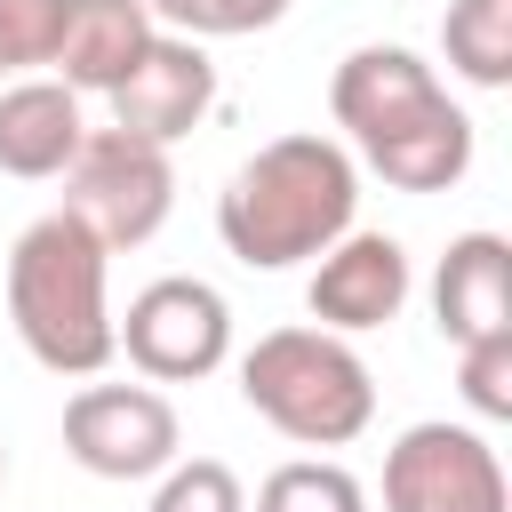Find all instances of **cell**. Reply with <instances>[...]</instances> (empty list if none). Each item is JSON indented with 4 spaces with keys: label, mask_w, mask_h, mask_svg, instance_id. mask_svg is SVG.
Listing matches in <instances>:
<instances>
[{
    "label": "cell",
    "mask_w": 512,
    "mask_h": 512,
    "mask_svg": "<svg viewBox=\"0 0 512 512\" xmlns=\"http://www.w3.org/2000/svg\"><path fill=\"white\" fill-rule=\"evenodd\" d=\"M360 208V168L344 144L328 136H272L256 144L224 192H216V232L248 272H288L304 256H320L328 240L352 232Z\"/></svg>",
    "instance_id": "obj_1"
},
{
    "label": "cell",
    "mask_w": 512,
    "mask_h": 512,
    "mask_svg": "<svg viewBox=\"0 0 512 512\" xmlns=\"http://www.w3.org/2000/svg\"><path fill=\"white\" fill-rule=\"evenodd\" d=\"M104 256L112 248L72 208L24 224V240L8 248V320L48 376H96L120 352L104 304Z\"/></svg>",
    "instance_id": "obj_2"
},
{
    "label": "cell",
    "mask_w": 512,
    "mask_h": 512,
    "mask_svg": "<svg viewBox=\"0 0 512 512\" xmlns=\"http://www.w3.org/2000/svg\"><path fill=\"white\" fill-rule=\"evenodd\" d=\"M240 400L296 448H344L376 416V376L336 328H272L240 360Z\"/></svg>",
    "instance_id": "obj_3"
},
{
    "label": "cell",
    "mask_w": 512,
    "mask_h": 512,
    "mask_svg": "<svg viewBox=\"0 0 512 512\" xmlns=\"http://www.w3.org/2000/svg\"><path fill=\"white\" fill-rule=\"evenodd\" d=\"M64 208L104 240V248H144L168 208H176V168L168 144H144L128 128H88L72 168H64Z\"/></svg>",
    "instance_id": "obj_4"
},
{
    "label": "cell",
    "mask_w": 512,
    "mask_h": 512,
    "mask_svg": "<svg viewBox=\"0 0 512 512\" xmlns=\"http://www.w3.org/2000/svg\"><path fill=\"white\" fill-rule=\"evenodd\" d=\"M112 344L152 384H192V376L224 368V352H232V304L208 280L168 272V280H152V288L128 296V320H112Z\"/></svg>",
    "instance_id": "obj_5"
},
{
    "label": "cell",
    "mask_w": 512,
    "mask_h": 512,
    "mask_svg": "<svg viewBox=\"0 0 512 512\" xmlns=\"http://www.w3.org/2000/svg\"><path fill=\"white\" fill-rule=\"evenodd\" d=\"M504 464L472 424H408L384 456V512H504Z\"/></svg>",
    "instance_id": "obj_6"
},
{
    "label": "cell",
    "mask_w": 512,
    "mask_h": 512,
    "mask_svg": "<svg viewBox=\"0 0 512 512\" xmlns=\"http://www.w3.org/2000/svg\"><path fill=\"white\" fill-rule=\"evenodd\" d=\"M176 408L152 384H80L64 400V448L96 480H152L176 464Z\"/></svg>",
    "instance_id": "obj_7"
},
{
    "label": "cell",
    "mask_w": 512,
    "mask_h": 512,
    "mask_svg": "<svg viewBox=\"0 0 512 512\" xmlns=\"http://www.w3.org/2000/svg\"><path fill=\"white\" fill-rule=\"evenodd\" d=\"M208 104H216V64H208V48L184 40V32H152L144 56L112 80V128H128V136H144V144L192 136V128L208 120Z\"/></svg>",
    "instance_id": "obj_8"
},
{
    "label": "cell",
    "mask_w": 512,
    "mask_h": 512,
    "mask_svg": "<svg viewBox=\"0 0 512 512\" xmlns=\"http://www.w3.org/2000/svg\"><path fill=\"white\" fill-rule=\"evenodd\" d=\"M304 304L320 328L336 336H360V328H384L400 304H408V248L392 232H344L312 256V280H304Z\"/></svg>",
    "instance_id": "obj_9"
},
{
    "label": "cell",
    "mask_w": 512,
    "mask_h": 512,
    "mask_svg": "<svg viewBox=\"0 0 512 512\" xmlns=\"http://www.w3.org/2000/svg\"><path fill=\"white\" fill-rule=\"evenodd\" d=\"M432 104H448L440 72H432L416 48H392V40L352 48V56L336 64V80H328V112H336V128H352V144H376V136L408 128V120L432 112Z\"/></svg>",
    "instance_id": "obj_10"
},
{
    "label": "cell",
    "mask_w": 512,
    "mask_h": 512,
    "mask_svg": "<svg viewBox=\"0 0 512 512\" xmlns=\"http://www.w3.org/2000/svg\"><path fill=\"white\" fill-rule=\"evenodd\" d=\"M432 312H440V336L448 344H472V336L512 328V240L504 232L448 240V256L432 272Z\"/></svg>",
    "instance_id": "obj_11"
},
{
    "label": "cell",
    "mask_w": 512,
    "mask_h": 512,
    "mask_svg": "<svg viewBox=\"0 0 512 512\" xmlns=\"http://www.w3.org/2000/svg\"><path fill=\"white\" fill-rule=\"evenodd\" d=\"M160 24H152V8L144 0H64V24H56V80L64 88H96V96H112V80L144 56V40H152Z\"/></svg>",
    "instance_id": "obj_12"
},
{
    "label": "cell",
    "mask_w": 512,
    "mask_h": 512,
    "mask_svg": "<svg viewBox=\"0 0 512 512\" xmlns=\"http://www.w3.org/2000/svg\"><path fill=\"white\" fill-rule=\"evenodd\" d=\"M88 120H80V88L64 80H16L0 88V176H64L72 152H80Z\"/></svg>",
    "instance_id": "obj_13"
},
{
    "label": "cell",
    "mask_w": 512,
    "mask_h": 512,
    "mask_svg": "<svg viewBox=\"0 0 512 512\" xmlns=\"http://www.w3.org/2000/svg\"><path fill=\"white\" fill-rule=\"evenodd\" d=\"M360 160H368L384 184H400V192H448V184L472 168V120H464L456 104H432V112H416L408 128L360 144Z\"/></svg>",
    "instance_id": "obj_14"
},
{
    "label": "cell",
    "mask_w": 512,
    "mask_h": 512,
    "mask_svg": "<svg viewBox=\"0 0 512 512\" xmlns=\"http://www.w3.org/2000/svg\"><path fill=\"white\" fill-rule=\"evenodd\" d=\"M440 48L472 88H504L512 80V0H448Z\"/></svg>",
    "instance_id": "obj_15"
},
{
    "label": "cell",
    "mask_w": 512,
    "mask_h": 512,
    "mask_svg": "<svg viewBox=\"0 0 512 512\" xmlns=\"http://www.w3.org/2000/svg\"><path fill=\"white\" fill-rule=\"evenodd\" d=\"M256 512H368L360 480L344 464H320V456H296L280 472H264L256 488Z\"/></svg>",
    "instance_id": "obj_16"
},
{
    "label": "cell",
    "mask_w": 512,
    "mask_h": 512,
    "mask_svg": "<svg viewBox=\"0 0 512 512\" xmlns=\"http://www.w3.org/2000/svg\"><path fill=\"white\" fill-rule=\"evenodd\" d=\"M456 392H464V408H472V416L512 424V328L456 344Z\"/></svg>",
    "instance_id": "obj_17"
},
{
    "label": "cell",
    "mask_w": 512,
    "mask_h": 512,
    "mask_svg": "<svg viewBox=\"0 0 512 512\" xmlns=\"http://www.w3.org/2000/svg\"><path fill=\"white\" fill-rule=\"evenodd\" d=\"M152 24H176L184 40H240L288 16V0H144Z\"/></svg>",
    "instance_id": "obj_18"
},
{
    "label": "cell",
    "mask_w": 512,
    "mask_h": 512,
    "mask_svg": "<svg viewBox=\"0 0 512 512\" xmlns=\"http://www.w3.org/2000/svg\"><path fill=\"white\" fill-rule=\"evenodd\" d=\"M152 512H248V496H240V472H232V464L192 456V464H168V472H160Z\"/></svg>",
    "instance_id": "obj_19"
},
{
    "label": "cell",
    "mask_w": 512,
    "mask_h": 512,
    "mask_svg": "<svg viewBox=\"0 0 512 512\" xmlns=\"http://www.w3.org/2000/svg\"><path fill=\"white\" fill-rule=\"evenodd\" d=\"M56 24H64V0H0V72L48 64L56 56Z\"/></svg>",
    "instance_id": "obj_20"
},
{
    "label": "cell",
    "mask_w": 512,
    "mask_h": 512,
    "mask_svg": "<svg viewBox=\"0 0 512 512\" xmlns=\"http://www.w3.org/2000/svg\"><path fill=\"white\" fill-rule=\"evenodd\" d=\"M0 480H8V448H0Z\"/></svg>",
    "instance_id": "obj_21"
}]
</instances>
